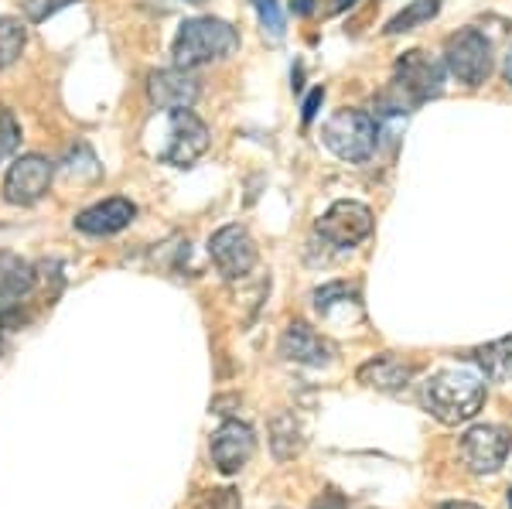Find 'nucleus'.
Here are the masks:
<instances>
[{"label": "nucleus", "mask_w": 512, "mask_h": 509, "mask_svg": "<svg viewBox=\"0 0 512 509\" xmlns=\"http://www.w3.org/2000/svg\"><path fill=\"white\" fill-rule=\"evenodd\" d=\"M420 400L441 424H465L485 404V383L468 369H441L424 383Z\"/></svg>", "instance_id": "f257e3e1"}, {"label": "nucleus", "mask_w": 512, "mask_h": 509, "mask_svg": "<svg viewBox=\"0 0 512 509\" xmlns=\"http://www.w3.org/2000/svg\"><path fill=\"white\" fill-rule=\"evenodd\" d=\"M239 48V31L222 18H192L178 28L175 45H171V59L178 69H198V65H212L229 59Z\"/></svg>", "instance_id": "f03ea898"}, {"label": "nucleus", "mask_w": 512, "mask_h": 509, "mask_svg": "<svg viewBox=\"0 0 512 509\" xmlns=\"http://www.w3.org/2000/svg\"><path fill=\"white\" fill-rule=\"evenodd\" d=\"M321 141H325L328 151L335 158L349 161V164H362L376 154V141H379V123L373 113L366 110H338L325 120L321 127Z\"/></svg>", "instance_id": "7ed1b4c3"}, {"label": "nucleus", "mask_w": 512, "mask_h": 509, "mask_svg": "<svg viewBox=\"0 0 512 509\" xmlns=\"http://www.w3.org/2000/svg\"><path fill=\"white\" fill-rule=\"evenodd\" d=\"M444 72H448L444 69V59L424 52V48H410V52H403L393 65V86L390 89L400 96L407 110H414V106L441 96Z\"/></svg>", "instance_id": "20e7f679"}, {"label": "nucleus", "mask_w": 512, "mask_h": 509, "mask_svg": "<svg viewBox=\"0 0 512 509\" xmlns=\"http://www.w3.org/2000/svg\"><path fill=\"white\" fill-rule=\"evenodd\" d=\"M492 45L482 31L458 28L444 38V69L465 86H482L492 76Z\"/></svg>", "instance_id": "39448f33"}, {"label": "nucleus", "mask_w": 512, "mask_h": 509, "mask_svg": "<svg viewBox=\"0 0 512 509\" xmlns=\"http://www.w3.org/2000/svg\"><path fill=\"white\" fill-rule=\"evenodd\" d=\"M212 137H209V127L195 117L192 110H175L168 117V137L164 144L158 147V158L171 168H188L209 151Z\"/></svg>", "instance_id": "423d86ee"}, {"label": "nucleus", "mask_w": 512, "mask_h": 509, "mask_svg": "<svg viewBox=\"0 0 512 509\" xmlns=\"http://www.w3.org/2000/svg\"><path fill=\"white\" fill-rule=\"evenodd\" d=\"M509 448V428H502V424H478V428L465 431V438H461V462L475 475H492L509 458Z\"/></svg>", "instance_id": "0eeeda50"}, {"label": "nucleus", "mask_w": 512, "mask_h": 509, "mask_svg": "<svg viewBox=\"0 0 512 509\" xmlns=\"http://www.w3.org/2000/svg\"><path fill=\"white\" fill-rule=\"evenodd\" d=\"M315 233L325 243L338 246V250L355 246V243H362L369 233H373V209H369V205H362V202H349V199L335 202L332 209L318 219Z\"/></svg>", "instance_id": "6e6552de"}, {"label": "nucleus", "mask_w": 512, "mask_h": 509, "mask_svg": "<svg viewBox=\"0 0 512 509\" xmlns=\"http://www.w3.org/2000/svg\"><path fill=\"white\" fill-rule=\"evenodd\" d=\"M209 257L226 281H239V277H246L256 267V257H260V253H256L253 236L246 233L243 226L233 223V226H222L219 233H212Z\"/></svg>", "instance_id": "1a4fd4ad"}, {"label": "nucleus", "mask_w": 512, "mask_h": 509, "mask_svg": "<svg viewBox=\"0 0 512 509\" xmlns=\"http://www.w3.org/2000/svg\"><path fill=\"white\" fill-rule=\"evenodd\" d=\"M52 185V161L41 154H21L4 178V199L11 205H35Z\"/></svg>", "instance_id": "9d476101"}, {"label": "nucleus", "mask_w": 512, "mask_h": 509, "mask_svg": "<svg viewBox=\"0 0 512 509\" xmlns=\"http://www.w3.org/2000/svg\"><path fill=\"white\" fill-rule=\"evenodd\" d=\"M253 451H256V434L250 424H243V421H226L212 434V445H209L212 465H216L222 475L243 472L246 462L253 458Z\"/></svg>", "instance_id": "9b49d317"}, {"label": "nucleus", "mask_w": 512, "mask_h": 509, "mask_svg": "<svg viewBox=\"0 0 512 509\" xmlns=\"http://www.w3.org/2000/svg\"><path fill=\"white\" fill-rule=\"evenodd\" d=\"M147 96L158 110H192L198 100V79L188 69H158L147 79Z\"/></svg>", "instance_id": "f8f14e48"}, {"label": "nucleus", "mask_w": 512, "mask_h": 509, "mask_svg": "<svg viewBox=\"0 0 512 509\" xmlns=\"http://www.w3.org/2000/svg\"><path fill=\"white\" fill-rule=\"evenodd\" d=\"M280 356L287 363H301V366H325L332 363L335 349L325 335H318L308 322H291L280 335Z\"/></svg>", "instance_id": "ddd939ff"}, {"label": "nucleus", "mask_w": 512, "mask_h": 509, "mask_svg": "<svg viewBox=\"0 0 512 509\" xmlns=\"http://www.w3.org/2000/svg\"><path fill=\"white\" fill-rule=\"evenodd\" d=\"M134 216H137V205L117 195V199H103L89 205V209H82L76 216V229L86 236H113L134 223Z\"/></svg>", "instance_id": "4468645a"}, {"label": "nucleus", "mask_w": 512, "mask_h": 509, "mask_svg": "<svg viewBox=\"0 0 512 509\" xmlns=\"http://www.w3.org/2000/svg\"><path fill=\"white\" fill-rule=\"evenodd\" d=\"M355 376H359V383H366V387H373V390L396 393L417 376V363H407V359L393 356V352H383V356L362 363Z\"/></svg>", "instance_id": "2eb2a0df"}, {"label": "nucleus", "mask_w": 512, "mask_h": 509, "mask_svg": "<svg viewBox=\"0 0 512 509\" xmlns=\"http://www.w3.org/2000/svg\"><path fill=\"white\" fill-rule=\"evenodd\" d=\"M38 274L35 267L24 257L11 250H0V311L4 308H18L21 298H28L31 287H35Z\"/></svg>", "instance_id": "dca6fc26"}, {"label": "nucleus", "mask_w": 512, "mask_h": 509, "mask_svg": "<svg viewBox=\"0 0 512 509\" xmlns=\"http://www.w3.org/2000/svg\"><path fill=\"white\" fill-rule=\"evenodd\" d=\"M308 445V438H304V428L297 424L294 414H277L274 421H270V451H274L277 462H291L297 458Z\"/></svg>", "instance_id": "f3484780"}, {"label": "nucleus", "mask_w": 512, "mask_h": 509, "mask_svg": "<svg viewBox=\"0 0 512 509\" xmlns=\"http://www.w3.org/2000/svg\"><path fill=\"white\" fill-rule=\"evenodd\" d=\"M311 305H315V311H318L321 318H335V311H338V308L362 315L359 287H355V284H345V281H332V284L318 287V291L311 294Z\"/></svg>", "instance_id": "a211bd4d"}, {"label": "nucleus", "mask_w": 512, "mask_h": 509, "mask_svg": "<svg viewBox=\"0 0 512 509\" xmlns=\"http://www.w3.org/2000/svg\"><path fill=\"white\" fill-rule=\"evenodd\" d=\"M472 359L482 366V373L489 376V380H495V383L512 380V335L509 339L489 342V346H478L472 352Z\"/></svg>", "instance_id": "6ab92c4d"}, {"label": "nucleus", "mask_w": 512, "mask_h": 509, "mask_svg": "<svg viewBox=\"0 0 512 509\" xmlns=\"http://www.w3.org/2000/svg\"><path fill=\"white\" fill-rule=\"evenodd\" d=\"M437 14H441V0H410V4L403 7L390 24H386L383 35H403V31H414V28H420V24L434 21Z\"/></svg>", "instance_id": "aec40b11"}, {"label": "nucleus", "mask_w": 512, "mask_h": 509, "mask_svg": "<svg viewBox=\"0 0 512 509\" xmlns=\"http://www.w3.org/2000/svg\"><path fill=\"white\" fill-rule=\"evenodd\" d=\"M24 41H28V35H24V24L18 18H0V69L21 59Z\"/></svg>", "instance_id": "412c9836"}, {"label": "nucleus", "mask_w": 512, "mask_h": 509, "mask_svg": "<svg viewBox=\"0 0 512 509\" xmlns=\"http://www.w3.org/2000/svg\"><path fill=\"white\" fill-rule=\"evenodd\" d=\"M250 4L263 24V31H267L270 38H284V11H280L277 0H250Z\"/></svg>", "instance_id": "4be33fe9"}, {"label": "nucleus", "mask_w": 512, "mask_h": 509, "mask_svg": "<svg viewBox=\"0 0 512 509\" xmlns=\"http://www.w3.org/2000/svg\"><path fill=\"white\" fill-rule=\"evenodd\" d=\"M18 144H21L18 120H14L11 110H4V106H0V161L11 158V154L18 151Z\"/></svg>", "instance_id": "5701e85b"}, {"label": "nucleus", "mask_w": 512, "mask_h": 509, "mask_svg": "<svg viewBox=\"0 0 512 509\" xmlns=\"http://www.w3.org/2000/svg\"><path fill=\"white\" fill-rule=\"evenodd\" d=\"M18 4H21L24 18H28L31 24H41V21L52 18V14H59L62 7L76 4V0H18Z\"/></svg>", "instance_id": "b1692460"}, {"label": "nucleus", "mask_w": 512, "mask_h": 509, "mask_svg": "<svg viewBox=\"0 0 512 509\" xmlns=\"http://www.w3.org/2000/svg\"><path fill=\"white\" fill-rule=\"evenodd\" d=\"M321 100H325V89H321V86H318V89H311L308 100H304V110H301V123H304V127H308V123L318 117Z\"/></svg>", "instance_id": "393cba45"}, {"label": "nucleus", "mask_w": 512, "mask_h": 509, "mask_svg": "<svg viewBox=\"0 0 512 509\" xmlns=\"http://www.w3.org/2000/svg\"><path fill=\"white\" fill-rule=\"evenodd\" d=\"M205 509H239V503H236L233 489H216L209 496V506H205Z\"/></svg>", "instance_id": "a878e982"}, {"label": "nucleus", "mask_w": 512, "mask_h": 509, "mask_svg": "<svg viewBox=\"0 0 512 509\" xmlns=\"http://www.w3.org/2000/svg\"><path fill=\"white\" fill-rule=\"evenodd\" d=\"M291 11L294 14H311L315 11V4H311V0H291Z\"/></svg>", "instance_id": "bb28decb"}, {"label": "nucleus", "mask_w": 512, "mask_h": 509, "mask_svg": "<svg viewBox=\"0 0 512 509\" xmlns=\"http://www.w3.org/2000/svg\"><path fill=\"white\" fill-rule=\"evenodd\" d=\"M434 509H482V506H475V503H441Z\"/></svg>", "instance_id": "cd10ccee"}, {"label": "nucleus", "mask_w": 512, "mask_h": 509, "mask_svg": "<svg viewBox=\"0 0 512 509\" xmlns=\"http://www.w3.org/2000/svg\"><path fill=\"white\" fill-rule=\"evenodd\" d=\"M355 0H332V7H328V11L332 14H338V11H345V7H352Z\"/></svg>", "instance_id": "c85d7f7f"}, {"label": "nucleus", "mask_w": 512, "mask_h": 509, "mask_svg": "<svg viewBox=\"0 0 512 509\" xmlns=\"http://www.w3.org/2000/svg\"><path fill=\"white\" fill-rule=\"evenodd\" d=\"M502 72H506V82L512 86V52L506 55V65H502Z\"/></svg>", "instance_id": "c756f323"}, {"label": "nucleus", "mask_w": 512, "mask_h": 509, "mask_svg": "<svg viewBox=\"0 0 512 509\" xmlns=\"http://www.w3.org/2000/svg\"><path fill=\"white\" fill-rule=\"evenodd\" d=\"M509 509H512V489H509Z\"/></svg>", "instance_id": "7c9ffc66"}, {"label": "nucleus", "mask_w": 512, "mask_h": 509, "mask_svg": "<svg viewBox=\"0 0 512 509\" xmlns=\"http://www.w3.org/2000/svg\"><path fill=\"white\" fill-rule=\"evenodd\" d=\"M0 328H4V325H0Z\"/></svg>", "instance_id": "2f4dec72"}]
</instances>
